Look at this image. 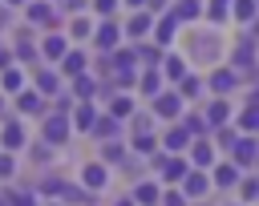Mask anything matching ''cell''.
<instances>
[{
    "mask_svg": "<svg viewBox=\"0 0 259 206\" xmlns=\"http://www.w3.org/2000/svg\"><path fill=\"white\" fill-rule=\"evenodd\" d=\"M93 93H97V85H93V77H85V73H81V77H73V97H81V101H89Z\"/></svg>",
    "mask_w": 259,
    "mask_h": 206,
    "instance_id": "obj_14",
    "label": "cell"
},
{
    "mask_svg": "<svg viewBox=\"0 0 259 206\" xmlns=\"http://www.w3.org/2000/svg\"><path fill=\"white\" fill-rule=\"evenodd\" d=\"M190 53H194L198 61H214V57H219V40H214V36H198Z\"/></svg>",
    "mask_w": 259,
    "mask_h": 206,
    "instance_id": "obj_12",
    "label": "cell"
},
{
    "mask_svg": "<svg viewBox=\"0 0 259 206\" xmlns=\"http://www.w3.org/2000/svg\"><path fill=\"white\" fill-rule=\"evenodd\" d=\"M40 105H45V101H40L36 89H32V93H28V89L16 93V109H20V113H40Z\"/></svg>",
    "mask_w": 259,
    "mask_h": 206,
    "instance_id": "obj_13",
    "label": "cell"
},
{
    "mask_svg": "<svg viewBox=\"0 0 259 206\" xmlns=\"http://www.w3.org/2000/svg\"><path fill=\"white\" fill-rule=\"evenodd\" d=\"M0 206H8V202H4V198H0Z\"/></svg>",
    "mask_w": 259,
    "mask_h": 206,
    "instance_id": "obj_52",
    "label": "cell"
},
{
    "mask_svg": "<svg viewBox=\"0 0 259 206\" xmlns=\"http://www.w3.org/2000/svg\"><path fill=\"white\" fill-rule=\"evenodd\" d=\"M0 109H4V97H0Z\"/></svg>",
    "mask_w": 259,
    "mask_h": 206,
    "instance_id": "obj_51",
    "label": "cell"
},
{
    "mask_svg": "<svg viewBox=\"0 0 259 206\" xmlns=\"http://www.w3.org/2000/svg\"><path fill=\"white\" fill-rule=\"evenodd\" d=\"M101 158H105V162H117V158H121V145H117V141H105Z\"/></svg>",
    "mask_w": 259,
    "mask_h": 206,
    "instance_id": "obj_35",
    "label": "cell"
},
{
    "mask_svg": "<svg viewBox=\"0 0 259 206\" xmlns=\"http://www.w3.org/2000/svg\"><path fill=\"white\" fill-rule=\"evenodd\" d=\"M117 36H121V28H117L113 20H101V24L93 28V40H97L105 53H113V48H117Z\"/></svg>",
    "mask_w": 259,
    "mask_h": 206,
    "instance_id": "obj_3",
    "label": "cell"
},
{
    "mask_svg": "<svg viewBox=\"0 0 259 206\" xmlns=\"http://www.w3.org/2000/svg\"><path fill=\"white\" fill-rule=\"evenodd\" d=\"M162 206H182V194H166V202Z\"/></svg>",
    "mask_w": 259,
    "mask_h": 206,
    "instance_id": "obj_45",
    "label": "cell"
},
{
    "mask_svg": "<svg viewBox=\"0 0 259 206\" xmlns=\"http://www.w3.org/2000/svg\"><path fill=\"white\" fill-rule=\"evenodd\" d=\"M8 61H12V53H8V48H0V69H8Z\"/></svg>",
    "mask_w": 259,
    "mask_h": 206,
    "instance_id": "obj_46",
    "label": "cell"
},
{
    "mask_svg": "<svg viewBox=\"0 0 259 206\" xmlns=\"http://www.w3.org/2000/svg\"><path fill=\"white\" fill-rule=\"evenodd\" d=\"M0 89H4V93H12V97H16V93H20V89H24V73H20V69H16V65H8V69H0Z\"/></svg>",
    "mask_w": 259,
    "mask_h": 206,
    "instance_id": "obj_6",
    "label": "cell"
},
{
    "mask_svg": "<svg viewBox=\"0 0 259 206\" xmlns=\"http://www.w3.org/2000/svg\"><path fill=\"white\" fill-rule=\"evenodd\" d=\"M182 145H186V133L182 129H170L166 133V149H182Z\"/></svg>",
    "mask_w": 259,
    "mask_h": 206,
    "instance_id": "obj_28",
    "label": "cell"
},
{
    "mask_svg": "<svg viewBox=\"0 0 259 206\" xmlns=\"http://www.w3.org/2000/svg\"><path fill=\"white\" fill-rule=\"evenodd\" d=\"M142 93L158 97V73H146V77H142Z\"/></svg>",
    "mask_w": 259,
    "mask_h": 206,
    "instance_id": "obj_31",
    "label": "cell"
},
{
    "mask_svg": "<svg viewBox=\"0 0 259 206\" xmlns=\"http://www.w3.org/2000/svg\"><path fill=\"white\" fill-rule=\"evenodd\" d=\"M93 133H97V137H113V133H117V117H97V121H93Z\"/></svg>",
    "mask_w": 259,
    "mask_h": 206,
    "instance_id": "obj_17",
    "label": "cell"
},
{
    "mask_svg": "<svg viewBox=\"0 0 259 206\" xmlns=\"http://www.w3.org/2000/svg\"><path fill=\"white\" fill-rule=\"evenodd\" d=\"M243 125H247V129H255V125H259V109H251V113H243Z\"/></svg>",
    "mask_w": 259,
    "mask_h": 206,
    "instance_id": "obj_43",
    "label": "cell"
},
{
    "mask_svg": "<svg viewBox=\"0 0 259 206\" xmlns=\"http://www.w3.org/2000/svg\"><path fill=\"white\" fill-rule=\"evenodd\" d=\"M0 4H28V0H0Z\"/></svg>",
    "mask_w": 259,
    "mask_h": 206,
    "instance_id": "obj_48",
    "label": "cell"
},
{
    "mask_svg": "<svg viewBox=\"0 0 259 206\" xmlns=\"http://www.w3.org/2000/svg\"><path fill=\"white\" fill-rule=\"evenodd\" d=\"M223 117H227V105L214 101V105H210V121H223Z\"/></svg>",
    "mask_w": 259,
    "mask_h": 206,
    "instance_id": "obj_42",
    "label": "cell"
},
{
    "mask_svg": "<svg viewBox=\"0 0 259 206\" xmlns=\"http://www.w3.org/2000/svg\"><path fill=\"white\" fill-rule=\"evenodd\" d=\"M61 198H65V202H89V194H85V190H77V186H69V182L61 186Z\"/></svg>",
    "mask_w": 259,
    "mask_h": 206,
    "instance_id": "obj_24",
    "label": "cell"
},
{
    "mask_svg": "<svg viewBox=\"0 0 259 206\" xmlns=\"http://www.w3.org/2000/svg\"><path fill=\"white\" fill-rule=\"evenodd\" d=\"M61 178H40V194H61Z\"/></svg>",
    "mask_w": 259,
    "mask_h": 206,
    "instance_id": "obj_33",
    "label": "cell"
},
{
    "mask_svg": "<svg viewBox=\"0 0 259 206\" xmlns=\"http://www.w3.org/2000/svg\"><path fill=\"white\" fill-rule=\"evenodd\" d=\"M178 109H182V97L178 93H158V101H154V113L158 117H174Z\"/></svg>",
    "mask_w": 259,
    "mask_h": 206,
    "instance_id": "obj_8",
    "label": "cell"
},
{
    "mask_svg": "<svg viewBox=\"0 0 259 206\" xmlns=\"http://www.w3.org/2000/svg\"><path fill=\"white\" fill-rule=\"evenodd\" d=\"M227 16V0H210V20H223Z\"/></svg>",
    "mask_w": 259,
    "mask_h": 206,
    "instance_id": "obj_37",
    "label": "cell"
},
{
    "mask_svg": "<svg viewBox=\"0 0 259 206\" xmlns=\"http://www.w3.org/2000/svg\"><path fill=\"white\" fill-rule=\"evenodd\" d=\"M105 178H109V174H105V166H101V162H89V166L81 170V182H85L89 190H101V186H105Z\"/></svg>",
    "mask_w": 259,
    "mask_h": 206,
    "instance_id": "obj_9",
    "label": "cell"
},
{
    "mask_svg": "<svg viewBox=\"0 0 259 206\" xmlns=\"http://www.w3.org/2000/svg\"><path fill=\"white\" fill-rule=\"evenodd\" d=\"M134 129L138 133H150V117H134Z\"/></svg>",
    "mask_w": 259,
    "mask_h": 206,
    "instance_id": "obj_44",
    "label": "cell"
},
{
    "mask_svg": "<svg viewBox=\"0 0 259 206\" xmlns=\"http://www.w3.org/2000/svg\"><path fill=\"white\" fill-rule=\"evenodd\" d=\"M69 129H73V125H69L65 113H49V117H45V141H49V145L69 141Z\"/></svg>",
    "mask_w": 259,
    "mask_h": 206,
    "instance_id": "obj_1",
    "label": "cell"
},
{
    "mask_svg": "<svg viewBox=\"0 0 259 206\" xmlns=\"http://www.w3.org/2000/svg\"><path fill=\"white\" fill-rule=\"evenodd\" d=\"M4 202H8V206H36V198H32V194H28V190H20V194H16V190H12V194H8V198H4Z\"/></svg>",
    "mask_w": 259,
    "mask_h": 206,
    "instance_id": "obj_25",
    "label": "cell"
},
{
    "mask_svg": "<svg viewBox=\"0 0 259 206\" xmlns=\"http://www.w3.org/2000/svg\"><path fill=\"white\" fill-rule=\"evenodd\" d=\"M65 53H69V40H65V36H57V32H53V36H45V40H40V57H45V61H61Z\"/></svg>",
    "mask_w": 259,
    "mask_h": 206,
    "instance_id": "obj_5",
    "label": "cell"
},
{
    "mask_svg": "<svg viewBox=\"0 0 259 206\" xmlns=\"http://www.w3.org/2000/svg\"><path fill=\"white\" fill-rule=\"evenodd\" d=\"M134 149H138V153H150V149H154V137H150V133H138V137H134Z\"/></svg>",
    "mask_w": 259,
    "mask_h": 206,
    "instance_id": "obj_32",
    "label": "cell"
},
{
    "mask_svg": "<svg viewBox=\"0 0 259 206\" xmlns=\"http://www.w3.org/2000/svg\"><path fill=\"white\" fill-rule=\"evenodd\" d=\"M12 57H16V61H36V48H32V44H16Z\"/></svg>",
    "mask_w": 259,
    "mask_h": 206,
    "instance_id": "obj_34",
    "label": "cell"
},
{
    "mask_svg": "<svg viewBox=\"0 0 259 206\" xmlns=\"http://www.w3.org/2000/svg\"><path fill=\"white\" fill-rule=\"evenodd\" d=\"M170 36H174V16H170V20H162V24H158V40H170Z\"/></svg>",
    "mask_w": 259,
    "mask_h": 206,
    "instance_id": "obj_36",
    "label": "cell"
},
{
    "mask_svg": "<svg viewBox=\"0 0 259 206\" xmlns=\"http://www.w3.org/2000/svg\"><path fill=\"white\" fill-rule=\"evenodd\" d=\"M93 8H97L101 16H113V8H117V0H93Z\"/></svg>",
    "mask_w": 259,
    "mask_h": 206,
    "instance_id": "obj_38",
    "label": "cell"
},
{
    "mask_svg": "<svg viewBox=\"0 0 259 206\" xmlns=\"http://www.w3.org/2000/svg\"><path fill=\"white\" fill-rule=\"evenodd\" d=\"M93 121H97V109H93L89 101H81V105L73 109V121H69V125H77V129H93Z\"/></svg>",
    "mask_w": 259,
    "mask_h": 206,
    "instance_id": "obj_11",
    "label": "cell"
},
{
    "mask_svg": "<svg viewBox=\"0 0 259 206\" xmlns=\"http://www.w3.org/2000/svg\"><path fill=\"white\" fill-rule=\"evenodd\" d=\"M117 206H134V202H130V198H121V202H117Z\"/></svg>",
    "mask_w": 259,
    "mask_h": 206,
    "instance_id": "obj_49",
    "label": "cell"
},
{
    "mask_svg": "<svg viewBox=\"0 0 259 206\" xmlns=\"http://www.w3.org/2000/svg\"><path fill=\"white\" fill-rule=\"evenodd\" d=\"M210 85H214L219 93H227V89L235 85V73H227V69H223V73H214V81H210Z\"/></svg>",
    "mask_w": 259,
    "mask_h": 206,
    "instance_id": "obj_27",
    "label": "cell"
},
{
    "mask_svg": "<svg viewBox=\"0 0 259 206\" xmlns=\"http://www.w3.org/2000/svg\"><path fill=\"white\" fill-rule=\"evenodd\" d=\"M65 8H85V0H65Z\"/></svg>",
    "mask_w": 259,
    "mask_h": 206,
    "instance_id": "obj_47",
    "label": "cell"
},
{
    "mask_svg": "<svg viewBox=\"0 0 259 206\" xmlns=\"http://www.w3.org/2000/svg\"><path fill=\"white\" fill-rule=\"evenodd\" d=\"M194 162L206 166V162H210V145H194Z\"/></svg>",
    "mask_w": 259,
    "mask_h": 206,
    "instance_id": "obj_41",
    "label": "cell"
},
{
    "mask_svg": "<svg viewBox=\"0 0 259 206\" xmlns=\"http://www.w3.org/2000/svg\"><path fill=\"white\" fill-rule=\"evenodd\" d=\"M251 8H255V0H239V4H235V12H239V16H243V20H247V16H255V12H251Z\"/></svg>",
    "mask_w": 259,
    "mask_h": 206,
    "instance_id": "obj_39",
    "label": "cell"
},
{
    "mask_svg": "<svg viewBox=\"0 0 259 206\" xmlns=\"http://www.w3.org/2000/svg\"><path fill=\"white\" fill-rule=\"evenodd\" d=\"M166 77H170V81H182V77H186V65H182L178 57H166Z\"/></svg>",
    "mask_w": 259,
    "mask_h": 206,
    "instance_id": "obj_22",
    "label": "cell"
},
{
    "mask_svg": "<svg viewBox=\"0 0 259 206\" xmlns=\"http://www.w3.org/2000/svg\"><path fill=\"white\" fill-rule=\"evenodd\" d=\"M0 8H4V4H0Z\"/></svg>",
    "mask_w": 259,
    "mask_h": 206,
    "instance_id": "obj_53",
    "label": "cell"
},
{
    "mask_svg": "<svg viewBox=\"0 0 259 206\" xmlns=\"http://www.w3.org/2000/svg\"><path fill=\"white\" fill-rule=\"evenodd\" d=\"M162 170H166V174H162L166 182H178V178H186V162H182V158H170V162H162Z\"/></svg>",
    "mask_w": 259,
    "mask_h": 206,
    "instance_id": "obj_15",
    "label": "cell"
},
{
    "mask_svg": "<svg viewBox=\"0 0 259 206\" xmlns=\"http://www.w3.org/2000/svg\"><path fill=\"white\" fill-rule=\"evenodd\" d=\"M36 93H40V97H57V93H61V77L49 73V69L36 73Z\"/></svg>",
    "mask_w": 259,
    "mask_h": 206,
    "instance_id": "obj_10",
    "label": "cell"
},
{
    "mask_svg": "<svg viewBox=\"0 0 259 206\" xmlns=\"http://www.w3.org/2000/svg\"><path fill=\"white\" fill-rule=\"evenodd\" d=\"M130 113H134V101H130V97H113V101H109V117L121 121V117H130Z\"/></svg>",
    "mask_w": 259,
    "mask_h": 206,
    "instance_id": "obj_16",
    "label": "cell"
},
{
    "mask_svg": "<svg viewBox=\"0 0 259 206\" xmlns=\"http://www.w3.org/2000/svg\"><path fill=\"white\" fill-rule=\"evenodd\" d=\"M61 73H65V77H81V73H85V53L69 48V53L61 57Z\"/></svg>",
    "mask_w": 259,
    "mask_h": 206,
    "instance_id": "obj_7",
    "label": "cell"
},
{
    "mask_svg": "<svg viewBox=\"0 0 259 206\" xmlns=\"http://www.w3.org/2000/svg\"><path fill=\"white\" fill-rule=\"evenodd\" d=\"M134 198H138V202H146V206H154V202H158V186H150V182H142V186L134 190Z\"/></svg>",
    "mask_w": 259,
    "mask_h": 206,
    "instance_id": "obj_20",
    "label": "cell"
},
{
    "mask_svg": "<svg viewBox=\"0 0 259 206\" xmlns=\"http://www.w3.org/2000/svg\"><path fill=\"white\" fill-rule=\"evenodd\" d=\"M24 12H28V20H32V24H53V16H57L49 0H28V4H24Z\"/></svg>",
    "mask_w": 259,
    "mask_h": 206,
    "instance_id": "obj_4",
    "label": "cell"
},
{
    "mask_svg": "<svg viewBox=\"0 0 259 206\" xmlns=\"http://www.w3.org/2000/svg\"><path fill=\"white\" fill-rule=\"evenodd\" d=\"M130 32H134V36H142V32H150V16H146V12H138V16L130 20Z\"/></svg>",
    "mask_w": 259,
    "mask_h": 206,
    "instance_id": "obj_26",
    "label": "cell"
},
{
    "mask_svg": "<svg viewBox=\"0 0 259 206\" xmlns=\"http://www.w3.org/2000/svg\"><path fill=\"white\" fill-rule=\"evenodd\" d=\"M130 4H146V0H130Z\"/></svg>",
    "mask_w": 259,
    "mask_h": 206,
    "instance_id": "obj_50",
    "label": "cell"
},
{
    "mask_svg": "<svg viewBox=\"0 0 259 206\" xmlns=\"http://www.w3.org/2000/svg\"><path fill=\"white\" fill-rule=\"evenodd\" d=\"M198 89H202V85H198V81H194V77H182V93H186V97H194V93H198Z\"/></svg>",
    "mask_w": 259,
    "mask_h": 206,
    "instance_id": "obj_40",
    "label": "cell"
},
{
    "mask_svg": "<svg viewBox=\"0 0 259 206\" xmlns=\"http://www.w3.org/2000/svg\"><path fill=\"white\" fill-rule=\"evenodd\" d=\"M235 158H239V162H251V158H255V145H251V141H235Z\"/></svg>",
    "mask_w": 259,
    "mask_h": 206,
    "instance_id": "obj_29",
    "label": "cell"
},
{
    "mask_svg": "<svg viewBox=\"0 0 259 206\" xmlns=\"http://www.w3.org/2000/svg\"><path fill=\"white\" fill-rule=\"evenodd\" d=\"M214 182H219V186H235V182H239V170H235V166H219V170H214Z\"/></svg>",
    "mask_w": 259,
    "mask_h": 206,
    "instance_id": "obj_19",
    "label": "cell"
},
{
    "mask_svg": "<svg viewBox=\"0 0 259 206\" xmlns=\"http://www.w3.org/2000/svg\"><path fill=\"white\" fill-rule=\"evenodd\" d=\"M170 16H174V20H194V16H198V0H182Z\"/></svg>",
    "mask_w": 259,
    "mask_h": 206,
    "instance_id": "obj_18",
    "label": "cell"
},
{
    "mask_svg": "<svg viewBox=\"0 0 259 206\" xmlns=\"http://www.w3.org/2000/svg\"><path fill=\"white\" fill-rule=\"evenodd\" d=\"M24 125L20 121H8L4 129H0V145H4V153H16V149H24Z\"/></svg>",
    "mask_w": 259,
    "mask_h": 206,
    "instance_id": "obj_2",
    "label": "cell"
},
{
    "mask_svg": "<svg viewBox=\"0 0 259 206\" xmlns=\"http://www.w3.org/2000/svg\"><path fill=\"white\" fill-rule=\"evenodd\" d=\"M16 174V158L12 153H0V178H12Z\"/></svg>",
    "mask_w": 259,
    "mask_h": 206,
    "instance_id": "obj_30",
    "label": "cell"
},
{
    "mask_svg": "<svg viewBox=\"0 0 259 206\" xmlns=\"http://www.w3.org/2000/svg\"><path fill=\"white\" fill-rule=\"evenodd\" d=\"M182 182H186V194H206V178L202 174H186Z\"/></svg>",
    "mask_w": 259,
    "mask_h": 206,
    "instance_id": "obj_23",
    "label": "cell"
},
{
    "mask_svg": "<svg viewBox=\"0 0 259 206\" xmlns=\"http://www.w3.org/2000/svg\"><path fill=\"white\" fill-rule=\"evenodd\" d=\"M69 32H73V36H77V40H85V36H93V24H89V20H85V16H77V20H73V24H69Z\"/></svg>",
    "mask_w": 259,
    "mask_h": 206,
    "instance_id": "obj_21",
    "label": "cell"
}]
</instances>
